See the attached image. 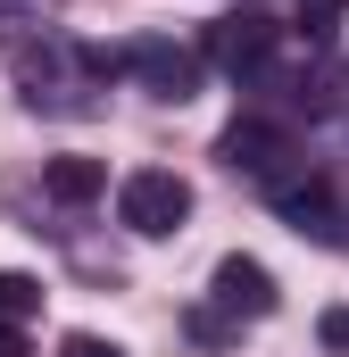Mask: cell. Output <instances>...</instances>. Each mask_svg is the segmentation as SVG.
Returning <instances> with one entry per match:
<instances>
[{
  "mask_svg": "<svg viewBox=\"0 0 349 357\" xmlns=\"http://www.w3.org/2000/svg\"><path fill=\"white\" fill-rule=\"evenodd\" d=\"M208 299H216V316H274V274L258 266V258H216V274H208Z\"/></svg>",
  "mask_w": 349,
  "mask_h": 357,
  "instance_id": "5",
  "label": "cell"
},
{
  "mask_svg": "<svg viewBox=\"0 0 349 357\" xmlns=\"http://www.w3.org/2000/svg\"><path fill=\"white\" fill-rule=\"evenodd\" d=\"M274 191V208H283V225L291 233H308V241H341V208H333V191H325V175H274L266 183Z\"/></svg>",
  "mask_w": 349,
  "mask_h": 357,
  "instance_id": "6",
  "label": "cell"
},
{
  "mask_svg": "<svg viewBox=\"0 0 349 357\" xmlns=\"http://www.w3.org/2000/svg\"><path fill=\"white\" fill-rule=\"evenodd\" d=\"M117 216L142 241H167V233H183V216H191V183L174 175V167H133V175L117 183Z\"/></svg>",
  "mask_w": 349,
  "mask_h": 357,
  "instance_id": "1",
  "label": "cell"
},
{
  "mask_svg": "<svg viewBox=\"0 0 349 357\" xmlns=\"http://www.w3.org/2000/svg\"><path fill=\"white\" fill-rule=\"evenodd\" d=\"M59 357H125V349H117V341H100V333H67Z\"/></svg>",
  "mask_w": 349,
  "mask_h": 357,
  "instance_id": "10",
  "label": "cell"
},
{
  "mask_svg": "<svg viewBox=\"0 0 349 357\" xmlns=\"http://www.w3.org/2000/svg\"><path fill=\"white\" fill-rule=\"evenodd\" d=\"M0 357H25V333L17 324H0Z\"/></svg>",
  "mask_w": 349,
  "mask_h": 357,
  "instance_id": "12",
  "label": "cell"
},
{
  "mask_svg": "<svg viewBox=\"0 0 349 357\" xmlns=\"http://www.w3.org/2000/svg\"><path fill=\"white\" fill-rule=\"evenodd\" d=\"M42 191H50L59 208H91V199L108 191V167H100V158H75V150H67V158H42Z\"/></svg>",
  "mask_w": 349,
  "mask_h": 357,
  "instance_id": "7",
  "label": "cell"
},
{
  "mask_svg": "<svg viewBox=\"0 0 349 357\" xmlns=\"http://www.w3.org/2000/svg\"><path fill=\"white\" fill-rule=\"evenodd\" d=\"M216 158H225L233 175L274 183L283 167H291V133H283V125H266V116H233V125L216 133Z\"/></svg>",
  "mask_w": 349,
  "mask_h": 357,
  "instance_id": "4",
  "label": "cell"
},
{
  "mask_svg": "<svg viewBox=\"0 0 349 357\" xmlns=\"http://www.w3.org/2000/svg\"><path fill=\"white\" fill-rule=\"evenodd\" d=\"M316 333H325V349H333V357H349V307H325Z\"/></svg>",
  "mask_w": 349,
  "mask_h": 357,
  "instance_id": "11",
  "label": "cell"
},
{
  "mask_svg": "<svg viewBox=\"0 0 349 357\" xmlns=\"http://www.w3.org/2000/svg\"><path fill=\"white\" fill-rule=\"evenodd\" d=\"M341 17H349V0H299V33H308V42H333Z\"/></svg>",
  "mask_w": 349,
  "mask_h": 357,
  "instance_id": "9",
  "label": "cell"
},
{
  "mask_svg": "<svg viewBox=\"0 0 349 357\" xmlns=\"http://www.w3.org/2000/svg\"><path fill=\"white\" fill-rule=\"evenodd\" d=\"M34 307H42V282L34 274H0V324H25Z\"/></svg>",
  "mask_w": 349,
  "mask_h": 357,
  "instance_id": "8",
  "label": "cell"
},
{
  "mask_svg": "<svg viewBox=\"0 0 349 357\" xmlns=\"http://www.w3.org/2000/svg\"><path fill=\"white\" fill-rule=\"evenodd\" d=\"M117 67H125V75H142L158 100H191V91H200V50H183V42H167V33L125 42V50H117Z\"/></svg>",
  "mask_w": 349,
  "mask_h": 357,
  "instance_id": "3",
  "label": "cell"
},
{
  "mask_svg": "<svg viewBox=\"0 0 349 357\" xmlns=\"http://www.w3.org/2000/svg\"><path fill=\"white\" fill-rule=\"evenodd\" d=\"M274 42H283V25H274L266 8H225V17L208 25V42H200V67H225V75H258L266 59H274Z\"/></svg>",
  "mask_w": 349,
  "mask_h": 357,
  "instance_id": "2",
  "label": "cell"
}]
</instances>
